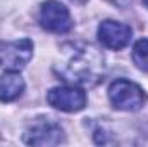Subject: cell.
Wrapping results in <instances>:
<instances>
[{"label":"cell","mask_w":148,"mask_h":147,"mask_svg":"<svg viewBox=\"0 0 148 147\" xmlns=\"http://www.w3.org/2000/svg\"><path fill=\"white\" fill-rule=\"evenodd\" d=\"M59 80L76 87H93L103 80L105 57L91 43L67 42L60 47L59 59L53 64Z\"/></svg>","instance_id":"6da1fadb"},{"label":"cell","mask_w":148,"mask_h":147,"mask_svg":"<svg viewBox=\"0 0 148 147\" xmlns=\"http://www.w3.org/2000/svg\"><path fill=\"white\" fill-rule=\"evenodd\" d=\"M109 99L115 109L127 111V112L140 111L145 106V101H147L141 87L136 85L134 81H129L124 78H119L110 83Z\"/></svg>","instance_id":"7a4b0ae2"},{"label":"cell","mask_w":148,"mask_h":147,"mask_svg":"<svg viewBox=\"0 0 148 147\" xmlns=\"http://www.w3.org/2000/svg\"><path fill=\"white\" fill-rule=\"evenodd\" d=\"M35 45L29 38L0 42V69L5 71H21L33 57Z\"/></svg>","instance_id":"3957f363"},{"label":"cell","mask_w":148,"mask_h":147,"mask_svg":"<svg viewBox=\"0 0 148 147\" xmlns=\"http://www.w3.org/2000/svg\"><path fill=\"white\" fill-rule=\"evenodd\" d=\"M40 24L48 33L64 35L73 30V17L69 9L59 0H47L40 5Z\"/></svg>","instance_id":"277c9868"},{"label":"cell","mask_w":148,"mask_h":147,"mask_svg":"<svg viewBox=\"0 0 148 147\" xmlns=\"http://www.w3.org/2000/svg\"><path fill=\"white\" fill-rule=\"evenodd\" d=\"M23 140L28 146H59L66 140V135L59 123L41 118L26 128Z\"/></svg>","instance_id":"5b68a950"},{"label":"cell","mask_w":148,"mask_h":147,"mask_svg":"<svg viewBox=\"0 0 148 147\" xmlns=\"http://www.w3.org/2000/svg\"><path fill=\"white\" fill-rule=\"evenodd\" d=\"M47 102L59 111L64 112H77V111L86 107V94L79 87H55L50 88L47 94Z\"/></svg>","instance_id":"8992f818"},{"label":"cell","mask_w":148,"mask_h":147,"mask_svg":"<svg viewBox=\"0 0 148 147\" xmlns=\"http://www.w3.org/2000/svg\"><path fill=\"white\" fill-rule=\"evenodd\" d=\"M131 38H133V30L124 23L105 19L98 26V40H100V43L103 47L110 49V50H121V49L127 47Z\"/></svg>","instance_id":"52a82bcc"},{"label":"cell","mask_w":148,"mask_h":147,"mask_svg":"<svg viewBox=\"0 0 148 147\" xmlns=\"http://www.w3.org/2000/svg\"><path fill=\"white\" fill-rule=\"evenodd\" d=\"M24 88H26L24 80L16 71H9L0 76V101L2 102H12L19 99Z\"/></svg>","instance_id":"ba28073f"},{"label":"cell","mask_w":148,"mask_h":147,"mask_svg":"<svg viewBox=\"0 0 148 147\" xmlns=\"http://www.w3.org/2000/svg\"><path fill=\"white\" fill-rule=\"evenodd\" d=\"M133 62L138 69L148 73V38H141L133 47Z\"/></svg>","instance_id":"9c48e42d"},{"label":"cell","mask_w":148,"mask_h":147,"mask_svg":"<svg viewBox=\"0 0 148 147\" xmlns=\"http://www.w3.org/2000/svg\"><path fill=\"white\" fill-rule=\"evenodd\" d=\"M112 3H115V5H119V7H124V5H127L131 0H110Z\"/></svg>","instance_id":"30bf717a"},{"label":"cell","mask_w":148,"mask_h":147,"mask_svg":"<svg viewBox=\"0 0 148 147\" xmlns=\"http://www.w3.org/2000/svg\"><path fill=\"white\" fill-rule=\"evenodd\" d=\"M143 3H145V5L148 7V0H143Z\"/></svg>","instance_id":"8fae6325"},{"label":"cell","mask_w":148,"mask_h":147,"mask_svg":"<svg viewBox=\"0 0 148 147\" xmlns=\"http://www.w3.org/2000/svg\"><path fill=\"white\" fill-rule=\"evenodd\" d=\"M74 2H86V0H74Z\"/></svg>","instance_id":"7c38bea8"}]
</instances>
